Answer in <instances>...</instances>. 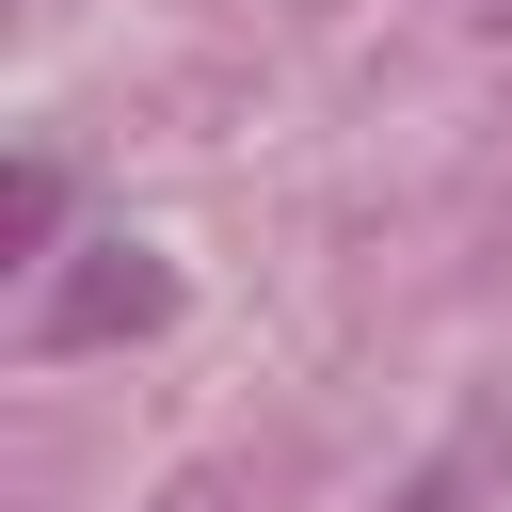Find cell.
I'll use <instances>...</instances> for the list:
<instances>
[{
	"instance_id": "obj_1",
	"label": "cell",
	"mask_w": 512,
	"mask_h": 512,
	"mask_svg": "<svg viewBox=\"0 0 512 512\" xmlns=\"http://www.w3.org/2000/svg\"><path fill=\"white\" fill-rule=\"evenodd\" d=\"M112 320H160V272L112 240V272H80V304H48V336H112Z\"/></svg>"
},
{
	"instance_id": "obj_2",
	"label": "cell",
	"mask_w": 512,
	"mask_h": 512,
	"mask_svg": "<svg viewBox=\"0 0 512 512\" xmlns=\"http://www.w3.org/2000/svg\"><path fill=\"white\" fill-rule=\"evenodd\" d=\"M480 16H496V32H512V0H480Z\"/></svg>"
}]
</instances>
